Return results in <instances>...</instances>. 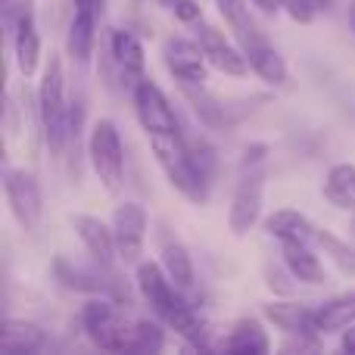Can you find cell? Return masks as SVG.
<instances>
[{"instance_id":"obj_41","label":"cell","mask_w":355,"mask_h":355,"mask_svg":"<svg viewBox=\"0 0 355 355\" xmlns=\"http://www.w3.org/2000/svg\"><path fill=\"white\" fill-rule=\"evenodd\" d=\"M135 3H141V0H135Z\"/></svg>"},{"instance_id":"obj_40","label":"cell","mask_w":355,"mask_h":355,"mask_svg":"<svg viewBox=\"0 0 355 355\" xmlns=\"http://www.w3.org/2000/svg\"><path fill=\"white\" fill-rule=\"evenodd\" d=\"M159 3H162V6H175L178 0H159Z\"/></svg>"},{"instance_id":"obj_24","label":"cell","mask_w":355,"mask_h":355,"mask_svg":"<svg viewBox=\"0 0 355 355\" xmlns=\"http://www.w3.org/2000/svg\"><path fill=\"white\" fill-rule=\"evenodd\" d=\"M181 94L190 100V106H193L196 119H200L202 125H209V128H221V125H227V110L202 85H181Z\"/></svg>"},{"instance_id":"obj_34","label":"cell","mask_w":355,"mask_h":355,"mask_svg":"<svg viewBox=\"0 0 355 355\" xmlns=\"http://www.w3.org/2000/svg\"><path fill=\"white\" fill-rule=\"evenodd\" d=\"M265 153H268V147H265V144L246 147V150H243V159H240V166H259V162H265Z\"/></svg>"},{"instance_id":"obj_33","label":"cell","mask_w":355,"mask_h":355,"mask_svg":"<svg viewBox=\"0 0 355 355\" xmlns=\"http://www.w3.org/2000/svg\"><path fill=\"white\" fill-rule=\"evenodd\" d=\"M175 10V16L181 19V22H196V19L202 16V6H200V0H178V3L172 6Z\"/></svg>"},{"instance_id":"obj_22","label":"cell","mask_w":355,"mask_h":355,"mask_svg":"<svg viewBox=\"0 0 355 355\" xmlns=\"http://www.w3.org/2000/svg\"><path fill=\"white\" fill-rule=\"evenodd\" d=\"M324 200L334 202L337 209L355 212V166L352 162H340L324 178Z\"/></svg>"},{"instance_id":"obj_13","label":"cell","mask_w":355,"mask_h":355,"mask_svg":"<svg viewBox=\"0 0 355 355\" xmlns=\"http://www.w3.org/2000/svg\"><path fill=\"white\" fill-rule=\"evenodd\" d=\"M137 290L147 300V306L166 321L168 309L178 300V287L172 284V277L166 275V268H159L156 262H141L137 265Z\"/></svg>"},{"instance_id":"obj_31","label":"cell","mask_w":355,"mask_h":355,"mask_svg":"<svg viewBox=\"0 0 355 355\" xmlns=\"http://www.w3.org/2000/svg\"><path fill=\"white\" fill-rule=\"evenodd\" d=\"M35 16V0H3V28L16 31V25L22 22V19Z\"/></svg>"},{"instance_id":"obj_8","label":"cell","mask_w":355,"mask_h":355,"mask_svg":"<svg viewBox=\"0 0 355 355\" xmlns=\"http://www.w3.org/2000/svg\"><path fill=\"white\" fill-rule=\"evenodd\" d=\"M112 234H116L119 259L125 262H137L144 252V240H147V212L141 202H122L112 212Z\"/></svg>"},{"instance_id":"obj_7","label":"cell","mask_w":355,"mask_h":355,"mask_svg":"<svg viewBox=\"0 0 355 355\" xmlns=\"http://www.w3.org/2000/svg\"><path fill=\"white\" fill-rule=\"evenodd\" d=\"M135 110L141 119L147 135H159V131H178V116L168 103V97L159 91V85L150 78H141L135 87Z\"/></svg>"},{"instance_id":"obj_36","label":"cell","mask_w":355,"mask_h":355,"mask_svg":"<svg viewBox=\"0 0 355 355\" xmlns=\"http://www.w3.org/2000/svg\"><path fill=\"white\" fill-rule=\"evenodd\" d=\"M252 3H256L262 12H268V16H271V12L281 10V0H252Z\"/></svg>"},{"instance_id":"obj_18","label":"cell","mask_w":355,"mask_h":355,"mask_svg":"<svg viewBox=\"0 0 355 355\" xmlns=\"http://www.w3.org/2000/svg\"><path fill=\"white\" fill-rule=\"evenodd\" d=\"M265 318L287 334H318L315 331V309L300 302H271L265 306Z\"/></svg>"},{"instance_id":"obj_32","label":"cell","mask_w":355,"mask_h":355,"mask_svg":"<svg viewBox=\"0 0 355 355\" xmlns=\"http://www.w3.org/2000/svg\"><path fill=\"white\" fill-rule=\"evenodd\" d=\"M281 6L290 12V19H293V22H302V25H309L315 19V12H318L312 0H281Z\"/></svg>"},{"instance_id":"obj_20","label":"cell","mask_w":355,"mask_h":355,"mask_svg":"<svg viewBox=\"0 0 355 355\" xmlns=\"http://www.w3.org/2000/svg\"><path fill=\"white\" fill-rule=\"evenodd\" d=\"M225 349L234 352V355H265L271 349V343H268L265 327L259 324L256 318H243L234 324L231 337L225 340Z\"/></svg>"},{"instance_id":"obj_25","label":"cell","mask_w":355,"mask_h":355,"mask_svg":"<svg viewBox=\"0 0 355 355\" xmlns=\"http://www.w3.org/2000/svg\"><path fill=\"white\" fill-rule=\"evenodd\" d=\"M166 331L153 321H135L125 331V352H162Z\"/></svg>"},{"instance_id":"obj_29","label":"cell","mask_w":355,"mask_h":355,"mask_svg":"<svg viewBox=\"0 0 355 355\" xmlns=\"http://www.w3.org/2000/svg\"><path fill=\"white\" fill-rule=\"evenodd\" d=\"M250 66H252V72H256L262 81H268V85H275V87L287 85V62H284V56L277 53L275 47H268L259 56H252Z\"/></svg>"},{"instance_id":"obj_5","label":"cell","mask_w":355,"mask_h":355,"mask_svg":"<svg viewBox=\"0 0 355 355\" xmlns=\"http://www.w3.org/2000/svg\"><path fill=\"white\" fill-rule=\"evenodd\" d=\"M3 190H6V202H10L16 221L25 227V231H35V227L41 225V215H44L41 187H37L35 175H28L25 168H6Z\"/></svg>"},{"instance_id":"obj_35","label":"cell","mask_w":355,"mask_h":355,"mask_svg":"<svg viewBox=\"0 0 355 355\" xmlns=\"http://www.w3.org/2000/svg\"><path fill=\"white\" fill-rule=\"evenodd\" d=\"M340 346H343V352L355 355V327H352V324L343 331V340H340Z\"/></svg>"},{"instance_id":"obj_27","label":"cell","mask_w":355,"mask_h":355,"mask_svg":"<svg viewBox=\"0 0 355 355\" xmlns=\"http://www.w3.org/2000/svg\"><path fill=\"white\" fill-rule=\"evenodd\" d=\"M315 243L324 250V256H331L334 262H337L340 271H346V275H355V250L346 240H340L337 234L324 231V227H315Z\"/></svg>"},{"instance_id":"obj_3","label":"cell","mask_w":355,"mask_h":355,"mask_svg":"<svg viewBox=\"0 0 355 355\" xmlns=\"http://www.w3.org/2000/svg\"><path fill=\"white\" fill-rule=\"evenodd\" d=\"M87 156H91V166L97 172L100 184H103L110 193H116L125 181V150H122V137H119L116 122L110 119H97L87 137Z\"/></svg>"},{"instance_id":"obj_10","label":"cell","mask_w":355,"mask_h":355,"mask_svg":"<svg viewBox=\"0 0 355 355\" xmlns=\"http://www.w3.org/2000/svg\"><path fill=\"white\" fill-rule=\"evenodd\" d=\"M200 47H202V53H206L209 66H215L225 75L243 78V75L252 69L250 60H246V53L240 50V44L234 47V44L225 37V31H218L215 25H202L200 28Z\"/></svg>"},{"instance_id":"obj_4","label":"cell","mask_w":355,"mask_h":355,"mask_svg":"<svg viewBox=\"0 0 355 355\" xmlns=\"http://www.w3.org/2000/svg\"><path fill=\"white\" fill-rule=\"evenodd\" d=\"M262 193H265V168L259 166H240L237 187H234L231 212H227V225L237 237H243L252 225L259 221L262 212Z\"/></svg>"},{"instance_id":"obj_15","label":"cell","mask_w":355,"mask_h":355,"mask_svg":"<svg viewBox=\"0 0 355 355\" xmlns=\"http://www.w3.org/2000/svg\"><path fill=\"white\" fill-rule=\"evenodd\" d=\"M94 47H97V12L78 6L69 22V35H66V50L75 62H91Z\"/></svg>"},{"instance_id":"obj_19","label":"cell","mask_w":355,"mask_h":355,"mask_svg":"<svg viewBox=\"0 0 355 355\" xmlns=\"http://www.w3.org/2000/svg\"><path fill=\"white\" fill-rule=\"evenodd\" d=\"M265 231H268L271 237H277L281 243H296V240L306 243V240L315 237L312 221H309L302 212H296V209H277L275 215H268Z\"/></svg>"},{"instance_id":"obj_38","label":"cell","mask_w":355,"mask_h":355,"mask_svg":"<svg viewBox=\"0 0 355 355\" xmlns=\"http://www.w3.org/2000/svg\"><path fill=\"white\" fill-rule=\"evenodd\" d=\"M312 3H315V10H331L334 0H312Z\"/></svg>"},{"instance_id":"obj_1","label":"cell","mask_w":355,"mask_h":355,"mask_svg":"<svg viewBox=\"0 0 355 355\" xmlns=\"http://www.w3.org/2000/svg\"><path fill=\"white\" fill-rule=\"evenodd\" d=\"M150 137V150H153L159 168L166 172L168 184L184 193L190 202L202 206L209 200V178L196 168L193 153H190V144L184 141L181 128L178 131H159V135H147Z\"/></svg>"},{"instance_id":"obj_26","label":"cell","mask_w":355,"mask_h":355,"mask_svg":"<svg viewBox=\"0 0 355 355\" xmlns=\"http://www.w3.org/2000/svg\"><path fill=\"white\" fill-rule=\"evenodd\" d=\"M162 268H166V275L172 277V284L178 290L193 287V259H190V252L181 243H166V250H162Z\"/></svg>"},{"instance_id":"obj_12","label":"cell","mask_w":355,"mask_h":355,"mask_svg":"<svg viewBox=\"0 0 355 355\" xmlns=\"http://www.w3.org/2000/svg\"><path fill=\"white\" fill-rule=\"evenodd\" d=\"M72 227H75V234H78V240L85 243V250L94 256V262H97L103 271H112L116 256H119V246H116V234H112V227H106L103 221L94 218V215H75Z\"/></svg>"},{"instance_id":"obj_28","label":"cell","mask_w":355,"mask_h":355,"mask_svg":"<svg viewBox=\"0 0 355 355\" xmlns=\"http://www.w3.org/2000/svg\"><path fill=\"white\" fill-rule=\"evenodd\" d=\"M166 324L172 327L175 334H181L184 340H196V343H200V337H202V324H200V318H196V312L181 300V296H178L175 306L168 309Z\"/></svg>"},{"instance_id":"obj_14","label":"cell","mask_w":355,"mask_h":355,"mask_svg":"<svg viewBox=\"0 0 355 355\" xmlns=\"http://www.w3.org/2000/svg\"><path fill=\"white\" fill-rule=\"evenodd\" d=\"M110 47H112V62L119 66V72H122L125 85H128V87H137V81L147 78V75H144V66H147V60H144L141 41H137L131 31H112Z\"/></svg>"},{"instance_id":"obj_23","label":"cell","mask_w":355,"mask_h":355,"mask_svg":"<svg viewBox=\"0 0 355 355\" xmlns=\"http://www.w3.org/2000/svg\"><path fill=\"white\" fill-rule=\"evenodd\" d=\"M352 321H355V293L337 296V300L324 302L321 309H315V331L318 334L346 331Z\"/></svg>"},{"instance_id":"obj_6","label":"cell","mask_w":355,"mask_h":355,"mask_svg":"<svg viewBox=\"0 0 355 355\" xmlns=\"http://www.w3.org/2000/svg\"><path fill=\"white\" fill-rule=\"evenodd\" d=\"M85 331L100 349H112V352H125V331L128 324L122 321V315L112 309V302L106 300H91L81 312Z\"/></svg>"},{"instance_id":"obj_37","label":"cell","mask_w":355,"mask_h":355,"mask_svg":"<svg viewBox=\"0 0 355 355\" xmlns=\"http://www.w3.org/2000/svg\"><path fill=\"white\" fill-rule=\"evenodd\" d=\"M75 6H85V10H94V12H97L100 6H103V0H75Z\"/></svg>"},{"instance_id":"obj_21","label":"cell","mask_w":355,"mask_h":355,"mask_svg":"<svg viewBox=\"0 0 355 355\" xmlns=\"http://www.w3.org/2000/svg\"><path fill=\"white\" fill-rule=\"evenodd\" d=\"M284 265L290 268V275L302 284H324V265L318 262L312 250L302 240L296 243H284Z\"/></svg>"},{"instance_id":"obj_17","label":"cell","mask_w":355,"mask_h":355,"mask_svg":"<svg viewBox=\"0 0 355 355\" xmlns=\"http://www.w3.org/2000/svg\"><path fill=\"white\" fill-rule=\"evenodd\" d=\"M12 53H16V66L22 78H31L37 72V60H41V35L35 28V16L22 19L12 31Z\"/></svg>"},{"instance_id":"obj_30","label":"cell","mask_w":355,"mask_h":355,"mask_svg":"<svg viewBox=\"0 0 355 355\" xmlns=\"http://www.w3.org/2000/svg\"><path fill=\"white\" fill-rule=\"evenodd\" d=\"M56 277L62 281V287L78 290V293H100L103 290V281L97 275H87L81 268H72L66 259H56Z\"/></svg>"},{"instance_id":"obj_2","label":"cell","mask_w":355,"mask_h":355,"mask_svg":"<svg viewBox=\"0 0 355 355\" xmlns=\"http://www.w3.org/2000/svg\"><path fill=\"white\" fill-rule=\"evenodd\" d=\"M69 100H66V75L60 56L50 53L44 66V78L37 87V110H41V131L50 153L60 159L69 147Z\"/></svg>"},{"instance_id":"obj_39","label":"cell","mask_w":355,"mask_h":355,"mask_svg":"<svg viewBox=\"0 0 355 355\" xmlns=\"http://www.w3.org/2000/svg\"><path fill=\"white\" fill-rule=\"evenodd\" d=\"M349 28H352V35H355V0L349 3Z\"/></svg>"},{"instance_id":"obj_16","label":"cell","mask_w":355,"mask_h":355,"mask_svg":"<svg viewBox=\"0 0 355 355\" xmlns=\"http://www.w3.org/2000/svg\"><path fill=\"white\" fill-rule=\"evenodd\" d=\"M47 346V334L31 321H3L0 327V349L6 355H35Z\"/></svg>"},{"instance_id":"obj_9","label":"cell","mask_w":355,"mask_h":355,"mask_svg":"<svg viewBox=\"0 0 355 355\" xmlns=\"http://www.w3.org/2000/svg\"><path fill=\"white\" fill-rule=\"evenodd\" d=\"M218 12L225 16V25L231 28L234 41L240 44V50L246 53V60H252V56H259L262 50L271 47L268 37H265V31L259 28V22L252 19L246 0H218Z\"/></svg>"},{"instance_id":"obj_11","label":"cell","mask_w":355,"mask_h":355,"mask_svg":"<svg viewBox=\"0 0 355 355\" xmlns=\"http://www.w3.org/2000/svg\"><path fill=\"white\" fill-rule=\"evenodd\" d=\"M166 66L178 78V85H206V53L200 44L184 41V37H172L166 41Z\"/></svg>"}]
</instances>
